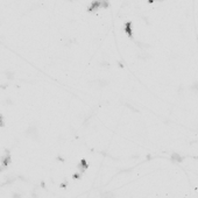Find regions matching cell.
<instances>
[{
  "label": "cell",
  "instance_id": "7a4b0ae2",
  "mask_svg": "<svg viewBox=\"0 0 198 198\" xmlns=\"http://www.w3.org/2000/svg\"><path fill=\"white\" fill-rule=\"evenodd\" d=\"M191 90H194L195 92H197V93H198V80H197V82H195V83L192 84V86H191Z\"/></svg>",
  "mask_w": 198,
  "mask_h": 198
},
{
  "label": "cell",
  "instance_id": "6da1fadb",
  "mask_svg": "<svg viewBox=\"0 0 198 198\" xmlns=\"http://www.w3.org/2000/svg\"><path fill=\"white\" fill-rule=\"evenodd\" d=\"M103 198H114V194L113 192H104Z\"/></svg>",
  "mask_w": 198,
  "mask_h": 198
}]
</instances>
